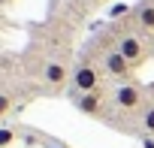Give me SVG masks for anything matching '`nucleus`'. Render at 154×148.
<instances>
[{
  "label": "nucleus",
  "mask_w": 154,
  "mask_h": 148,
  "mask_svg": "<svg viewBox=\"0 0 154 148\" xmlns=\"http://www.w3.org/2000/svg\"><path fill=\"white\" fill-rule=\"evenodd\" d=\"M66 66L60 63V60H48L45 66H42V82L48 85V88H60V85H66Z\"/></svg>",
  "instance_id": "obj_4"
},
{
  "label": "nucleus",
  "mask_w": 154,
  "mask_h": 148,
  "mask_svg": "<svg viewBox=\"0 0 154 148\" xmlns=\"http://www.w3.org/2000/svg\"><path fill=\"white\" fill-rule=\"evenodd\" d=\"M142 130H145V136H154V106H145V112H142Z\"/></svg>",
  "instance_id": "obj_8"
},
{
  "label": "nucleus",
  "mask_w": 154,
  "mask_h": 148,
  "mask_svg": "<svg viewBox=\"0 0 154 148\" xmlns=\"http://www.w3.org/2000/svg\"><path fill=\"white\" fill-rule=\"evenodd\" d=\"M75 109L85 112V115H100V109H103V97H100V91L79 94V97H75Z\"/></svg>",
  "instance_id": "obj_6"
},
{
  "label": "nucleus",
  "mask_w": 154,
  "mask_h": 148,
  "mask_svg": "<svg viewBox=\"0 0 154 148\" xmlns=\"http://www.w3.org/2000/svg\"><path fill=\"white\" fill-rule=\"evenodd\" d=\"M112 100H115V106L118 109H124V112H133V109H139L142 106V88H136V85H118L115 88V94H112Z\"/></svg>",
  "instance_id": "obj_1"
},
{
  "label": "nucleus",
  "mask_w": 154,
  "mask_h": 148,
  "mask_svg": "<svg viewBox=\"0 0 154 148\" xmlns=\"http://www.w3.org/2000/svg\"><path fill=\"white\" fill-rule=\"evenodd\" d=\"M127 12H130L127 3H115V6H109V18H124Z\"/></svg>",
  "instance_id": "obj_10"
},
{
  "label": "nucleus",
  "mask_w": 154,
  "mask_h": 148,
  "mask_svg": "<svg viewBox=\"0 0 154 148\" xmlns=\"http://www.w3.org/2000/svg\"><path fill=\"white\" fill-rule=\"evenodd\" d=\"M15 142V130L12 127H0V148H9Z\"/></svg>",
  "instance_id": "obj_9"
},
{
  "label": "nucleus",
  "mask_w": 154,
  "mask_h": 148,
  "mask_svg": "<svg viewBox=\"0 0 154 148\" xmlns=\"http://www.w3.org/2000/svg\"><path fill=\"white\" fill-rule=\"evenodd\" d=\"M97 85H100V72H97L91 63H82L79 69L72 72V88H75V94H91V91H97Z\"/></svg>",
  "instance_id": "obj_2"
},
{
  "label": "nucleus",
  "mask_w": 154,
  "mask_h": 148,
  "mask_svg": "<svg viewBox=\"0 0 154 148\" xmlns=\"http://www.w3.org/2000/svg\"><path fill=\"white\" fill-rule=\"evenodd\" d=\"M142 148H154V136H142Z\"/></svg>",
  "instance_id": "obj_12"
},
{
  "label": "nucleus",
  "mask_w": 154,
  "mask_h": 148,
  "mask_svg": "<svg viewBox=\"0 0 154 148\" xmlns=\"http://www.w3.org/2000/svg\"><path fill=\"white\" fill-rule=\"evenodd\" d=\"M9 109H12V97L9 94H0V118L9 115Z\"/></svg>",
  "instance_id": "obj_11"
},
{
  "label": "nucleus",
  "mask_w": 154,
  "mask_h": 148,
  "mask_svg": "<svg viewBox=\"0 0 154 148\" xmlns=\"http://www.w3.org/2000/svg\"><path fill=\"white\" fill-rule=\"evenodd\" d=\"M118 51L130 60V66H136V63H142V60H145V42H142L139 36H133V33H124V36H121Z\"/></svg>",
  "instance_id": "obj_3"
},
{
  "label": "nucleus",
  "mask_w": 154,
  "mask_h": 148,
  "mask_svg": "<svg viewBox=\"0 0 154 148\" xmlns=\"http://www.w3.org/2000/svg\"><path fill=\"white\" fill-rule=\"evenodd\" d=\"M136 21L145 30H154V3H139L136 6Z\"/></svg>",
  "instance_id": "obj_7"
},
{
  "label": "nucleus",
  "mask_w": 154,
  "mask_h": 148,
  "mask_svg": "<svg viewBox=\"0 0 154 148\" xmlns=\"http://www.w3.org/2000/svg\"><path fill=\"white\" fill-rule=\"evenodd\" d=\"M103 66H106V72L109 76H118V79H124V76H130V60L115 48V51H109L106 57H103Z\"/></svg>",
  "instance_id": "obj_5"
},
{
  "label": "nucleus",
  "mask_w": 154,
  "mask_h": 148,
  "mask_svg": "<svg viewBox=\"0 0 154 148\" xmlns=\"http://www.w3.org/2000/svg\"><path fill=\"white\" fill-rule=\"evenodd\" d=\"M48 148H66V145H57V142H54V145H48Z\"/></svg>",
  "instance_id": "obj_13"
}]
</instances>
